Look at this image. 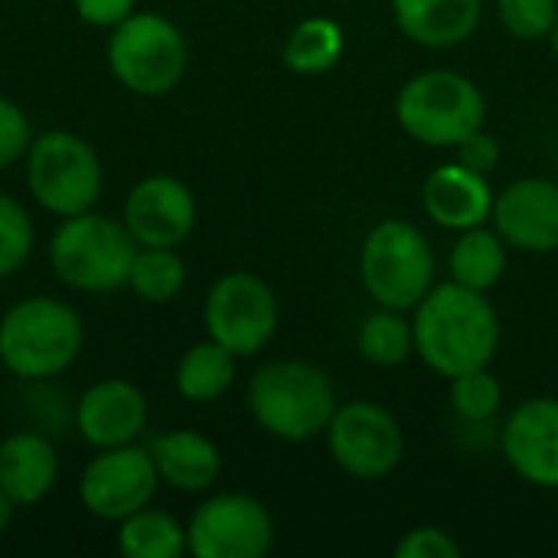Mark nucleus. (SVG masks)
I'll use <instances>...</instances> for the list:
<instances>
[{
    "label": "nucleus",
    "instance_id": "f257e3e1",
    "mask_svg": "<svg viewBox=\"0 0 558 558\" xmlns=\"http://www.w3.org/2000/svg\"><path fill=\"white\" fill-rule=\"evenodd\" d=\"M412 333L422 363L451 379L490 366L500 347V317L484 291L448 281L415 304Z\"/></svg>",
    "mask_w": 558,
    "mask_h": 558
},
{
    "label": "nucleus",
    "instance_id": "f03ea898",
    "mask_svg": "<svg viewBox=\"0 0 558 558\" xmlns=\"http://www.w3.org/2000/svg\"><path fill=\"white\" fill-rule=\"evenodd\" d=\"M245 402L265 435L301 445L327 432L337 412V389L307 360H275L248 379Z\"/></svg>",
    "mask_w": 558,
    "mask_h": 558
},
{
    "label": "nucleus",
    "instance_id": "7ed1b4c3",
    "mask_svg": "<svg viewBox=\"0 0 558 558\" xmlns=\"http://www.w3.org/2000/svg\"><path fill=\"white\" fill-rule=\"evenodd\" d=\"M82 314L49 294H33L0 317V363L23 383L62 376L82 353Z\"/></svg>",
    "mask_w": 558,
    "mask_h": 558
},
{
    "label": "nucleus",
    "instance_id": "20e7f679",
    "mask_svg": "<svg viewBox=\"0 0 558 558\" xmlns=\"http://www.w3.org/2000/svg\"><path fill=\"white\" fill-rule=\"evenodd\" d=\"M137 248L124 219L85 209L56 226L49 239V268L69 291L111 294L128 284Z\"/></svg>",
    "mask_w": 558,
    "mask_h": 558
},
{
    "label": "nucleus",
    "instance_id": "39448f33",
    "mask_svg": "<svg viewBox=\"0 0 558 558\" xmlns=\"http://www.w3.org/2000/svg\"><path fill=\"white\" fill-rule=\"evenodd\" d=\"M105 59L121 88L141 98H163L180 88L190 69V46L183 29L163 13L134 10L111 29Z\"/></svg>",
    "mask_w": 558,
    "mask_h": 558
},
{
    "label": "nucleus",
    "instance_id": "423d86ee",
    "mask_svg": "<svg viewBox=\"0 0 558 558\" xmlns=\"http://www.w3.org/2000/svg\"><path fill=\"white\" fill-rule=\"evenodd\" d=\"M26 190L36 206L56 219L78 216L95 209L105 190V167L98 150L75 131L52 128L33 134V144L23 157Z\"/></svg>",
    "mask_w": 558,
    "mask_h": 558
},
{
    "label": "nucleus",
    "instance_id": "0eeeda50",
    "mask_svg": "<svg viewBox=\"0 0 558 558\" xmlns=\"http://www.w3.org/2000/svg\"><path fill=\"white\" fill-rule=\"evenodd\" d=\"M396 118L412 141L428 147H454L484 128L487 101L468 75L454 69H428L402 85Z\"/></svg>",
    "mask_w": 558,
    "mask_h": 558
},
{
    "label": "nucleus",
    "instance_id": "6e6552de",
    "mask_svg": "<svg viewBox=\"0 0 558 558\" xmlns=\"http://www.w3.org/2000/svg\"><path fill=\"white\" fill-rule=\"evenodd\" d=\"M360 275L379 307L412 311L432 291L435 255L422 229L402 219H386L363 242Z\"/></svg>",
    "mask_w": 558,
    "mask_h": 558
},
{
    "label": "nucleus",
    "instance_id": "1a4fd4ad",
    "mask_svg": "<svg viewBox=\"0 0 558 558\" xmlns=\"http://www.w3.org/2000/svg\"><path fill=\"white\" fill-rule=\"evenodd\" d=\"M206 337L235 356L262 353L278 330V298L271 284L252 271H229L213 281L203 304Z\"/></svg>",
    "mask_w": 558,
    "mask_h": 558
},
{
    "label": "nucleus",
    "instance_id": "9d476101",
    "mask_svg": "<svg viewBox=\"0 0 558 558\" xmlns=\"http://www.w3.org/2000/svg\"><path fill=\"white\" fill-rule=\"evenodd\" d=\"M324 435L337 468L356 481H383L405 458V435L399 418L366 399L337 405Z\"/></svg>",
    "mask_w": 558,
    "mask_h": 558
},
{
    "label": "nucleus",
    "instance_id": "9b49d317",
    "mask_svg": "<svg viewBox=\"0 0 558 558\" xmlns=\"http://www.w3.org/2000/svg\"><path fill=\"white\" fill-rule=\"evenodd\" d=\"M160 474L150 448L137 441L121 448H101L78 474V504L101 523H121L124 517L154 504Z\"/></svg>",
    "mask_w": 558,
    "mask_h": 558
},
{
    "label": "nucleus",
    "instance_id": "f8f14e48",
    "mask_svg": "<svg viewBox=\"0 0 558 558\" xmlns=\"http://www.w3.org/2000/svg\"><path fill=\"white\" fill-rule=\"evenodd\" d=\"M275 546V520L252 494H216L186 523V553L196 558H262Z\"/></svg>",
    "mask_w": 558,
    "mask_h": 558
},
{
    "label": "nucleus",
    "instance_id": "ddd939ff",
    "mask_svg": "<svg viewBox=\"0 0 558 558\" xmlns=\"http://www.w3.org/2000/svg\"><path fill=\"white\" fill-rule=\"evenodd\" d=\"M121 219L141 248H180L196 226V199L177 177L137 180L121 206Z\"/></svg>",
    "mask_w": 558,
    "mask_h": 558
},
{
    "label": "nucleus",
    "instance_id": "4468645a",
    "mask_svg": "<svg viewBox=\"0 0 558 558\" xmlns=\"http://www.w3.org/2000/svg\"><path fill=\"white\" fill-rule=\"evenodd\" d=\"M144 428L147 396L121 376H105L92 383L75 402V432L95 451L131 445L144 435Z\"/></svg>",
    "mask_w": 558,
    "mask_h": 558
},
{
    "label": "nucleus",
    "instance_id": "2eb2a0df",
    "mask_svg": "<svg viewBox=\"0 0 558 558\" xmlns=\"http://www.w3.org/2000/svg\"><path fill=\"white\" fill-rule=\"evenodd\" d=\"M494 229L507 245L520 252H556L558 248V183L546 177L513 180L494 196Z\"/></svg>",
    "mask_w": 558,
    "mask_h": 558
},
{
    "label": "nucleus",
    "instance_id": "dca6fc26",
    "mask_svg": "<svg viewBox=\"0 0 558 558\" xmlns=\"http://www.w3.org/2000/svg\"><path fill=\"white\" fill-rule=\"evenodd\" d=\"M507 464L533 487L558 490V399L520 402L504 428Z\"/></svg>",
    "mask_w": 558,
    "mask_h": 558
},
{
    "label": "nucleus",
    "instance_id": "f3484780",
    "mask_svg": "<svg viewBox=\"0 0 558 558\" xmlns=\"http://www.w3.org/2000/svg\"><path fill=\"white\" fill-rule=\"evenodd\" d=\"M59 481V454L39 432H13L0 441V490L16 510L43 504Z\"/></svg>",
    "mask_w": 558,
    "mask_h": 558
},
{
    "label": "nucleus",
    "instance_id": "a211bd4d",
    "mask_svg": "<svg viewBox=\"0 0 558 558\" xmlns=\"http://www.w3.org/2000/svg\"><path fill=\"white\" fill-rule=\"evenodd\" d=\"M422 203L428 219H435L441 229H474L484 226L494 213V190L484 173H474L461 163H445L428 173Z\"/></svg>",
    "mask_w": 558,
    "mask_h": 558
},
{
    "label": "nucleus",
    "instance_id": "6ab92c4d",
    "mask_svg": "<svg viewBox=\"0 0 558 558\" xmlns=\"http://www.w3.org/2000/svg\"><path fill=\"white\" fill-rule=\"evenodd\" d=\"M150 458L157 464L160 484L180 494H203L219 481L222 454L213 438L193 428H173L157 435L150 445Z\"/></svg>",
    "mask_w": 558,
    "mask_h": 558
},
{
    "label": "nucleus",
    "instance_id": "aec40b11",
    "mask_svg": "<svg viewBox=\"0 0 558 558\" xmlns=\"http://www.w3.org/2000/svg\"><path fill=\"white\" fill-rule=\"evenodd\" d=\"M484 0H392V20L418 46L451 49L481 26Z\"/></svg>",
    "mask_w": 558,
    "mask_h": 558
},
{
    "label": "nucleus",
    "instance_id": "412c9836",
    "mask_svg": "<svg viewBox=\"0 0 558 558\" xmlns=\"http://www.w3.org/2000/svg\"><path fill=\"white\" fill-rule=\"evenodd\" d=\"M235 353H229L222 343L216 340H199L193 343L173 369V386L177 392L193 402V405H209L216 399H222L232 383H235Z\"/></svg>",
    "mask_w": 558,
    "mask_h": 558
},
{
    "label": "nucleus",
    "instance_id": "4be33fe9",
    "mask_svg": "<svg viewBox=\"0 0 558 558\" xmlns=\"http://www.w3.org/2000/svg\"><path fill=\"white\" fill-rule=\"evenodd\" d=\"M114 546L124 558H180L186 553V526L167 510L144 507L118 523Z\"/></svg>",
    "mask_w": 558,
    "mask_h": 558
},
{
    "label": "nucleus",
    "instance_id": "5701e85b",
    "mask_svg": "<svg viewBox=\"0 0 558 558\" xmlns=\"http://www.w3.org/2000/svg\"><path fill=\"white\" fill-rule=\"evenodd\" d=\"M507 271V242L497 229H464L451 248V275L471 291H490Z\"/></svg>",
    "mask_w": 558,
    "mask_h": 558
},
{
    "label": "nucleus",
    "instance_id": "b1692460",
    "mask_svg": "<svg viewBox=\"0 0 558 558\" xmlns=\"http://www.w3.org/2000/svg\"><path fill=\"white\" fill-rule=\"evenodd\" d=\"M340 56H343V29L330 16L301 20L281 49L284 65L298 75H320L333 69Z\"/></svg>",
    "mask_w": 558,
    "mask_h": 558
},
{
    "label": "nucleus",
    "instance_id": "393cba45",
    "mask_svg": "<svg viewBox=\"0 0 558 558\" xmlns=\"http://www.w3.org/2000/svg\"><path fill=\"white\" fill-rule=\"evenodd\" d=\"M128 288L144 304H170L186 288V262L177 248H137Z\"/></svg>",
    "mask_w": 558,
    "mask_h": 558
},
{
    "label": "nucleus",
    "instance_id": "a878e982",
    "mask_svg": "<svg viewBox=\"0 0 558 558\" xmlns=\"http://www.w3.org/2000/svg\"><path fill=\"white\" fill-rule=\"evenodd\" d=\"M415 350V333L412 324L402 317V311L383 307L369 314L360 327V353L373 366H399L412 356Z\"/></svg>",
    "mask_w": 558,
    "mask_h": 558
},
{
    "label": "nucleus",
    "instance_id": "bb28decb",
    "mask_svg": "<svg viewBox=\"0 0 558 558\" xmlns=\"http://www.w3.org/2000/svg\"><path fill=\"white\" fill-rule=\"evenodd\" d=\"M33 248H36L33 216L16 196L0 193V281L23 271Z\"/></svg>",
    "mask_w": 558,
    "mask_h": 558
},
{
    "label": "nucleus",
    "instance_id": "cd10ccee",
    "mask_svg": "<svg viewBox=\"0 0 558 558\" xmlns=\"http://www.w3.org/2000/svg\"><path fill=\"white\" fill-rule=\"evenodd\" d=\"M448 399H451L454 415H461L464 422H487L504 405V386L484 366V369H471V373L451 376Z\"/></svg>",
    "mask_w": 558,
    "mask_h": 558
},
{
    "label": "nucleus",
    "instance_id": "c85d7f7f",
    "mask_svg": "<svg viewBox=\"0 0 558 558\" xmlns=\"http://www.w3.org/2000/svg\"><path fill=\"white\" fill-rule=\"evenodd\" d=\"M497 13L517 39H546L558 23V0H497Z\"/></svg>",
    "mask_w": 558,
    "mask_h": 558
},
{
    "label": "nucleus",
    "instance_id": "c756f323",
    "mask_svg": "<svg viewBox=\"0 0 558 558\" xmlns=\"http://www.w3.org/2000/svg\"><path fill=\"white\" fill-rule=\"evenodd\" d=\"M33 134L36 131H33L26 111L13 98L0 95V173L16 167L26 157V150L33 144Z\"/></svg>",
    "mask_w": 558,
    "mask_h": 558
},
{
    "label": "nucleus",
    "instance_id": "7c9ffc66",
    "mask_svg": "<svg viewBox=\"0 0 558 558\" xmlns=\"http://www.w3.org/2000/svg\"><path fill=\"white\" fill-rule=\"evenodd\" d=\"M399 558H461L464 549L461 543L441 530V526H418L412 533H405L396 546Z\"/></svg>",
    "mask_w": 558,
    "mask_h": 558
},
{
    "label": "nucleus",
    "instance_id": "2f4dec72",
    "mask_svg": "<svg viewBox=\"0 0 558 558\" xmlns=\"http://www.w3.org/2000/svg\"><path fill=\"white\" fill-rule=\"evenodd\" d=\"M454 157H458L461 167H468V170L487 177V173H494L497 163H500V144H497L494 134H487V131L481 128V131L468 134L461 144H454Z\"/></svg>",
    "mask_w": 558,
    "mask_h": 558
},
{
    "label": "nucleus",
    "instance_id": "473e14b6",
    "mask_svg": "<svg viewBox=\"0 0 558 558\" xmlns=\"http://www.w3.org/2000/svg\"><path fill=\"white\" fill-rule=\"evenodd\" d=\"M75 16L95 29H114L137 10V0H72Z\"/></svg>",
    "mask_w": 558,
    "mask_h": 558
},
{
    "label": "nucleus",
    "instance_id": "72a5a7b5",
    "mask_svg": "<svg viewBox=\"0 0 558 558\" xmlns=\"http://www.w3.org/2000/svg\"><path fill=\"white\" fill-rule=\"evenodd\" d=\"M13 510H16V507H13V504L7 500V494L0 490V539H3V533L10 530V520H13Z\"/></svg>",
    "mask_w": 558,
    "mask_h": 558
},
{
    "label": "nucleus",
    "instance_id": "f704fd0d",
    "mask_svg": "<svg viewBox=\"0 0 558 558\" xmlns=\"http://www.w3.org/2000/svg\"><path fill=\"white\" fill-rule=\"evenodd\" d=\"M549 39H553V52H556V59H558V23H556V29H553V36H549Z\"/></svg>",
    "mask_w": 558,
    "mask_h": 558
}]
</instances>
